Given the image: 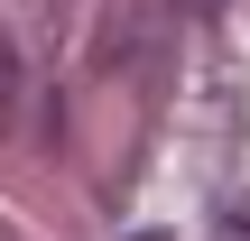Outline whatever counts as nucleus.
<instances>
[{
    "instance_id": "nucleus-1",
    "label": "nucleus",
    "mask_w": 250,
    "mask_h": 241,
    "mask_svg": "<svg viewBox=\"0 0 250 241\" xmlns=\"http://www.w3.org/2000/svg\"><path fill=\"white\" fill-rule=\"evenodd\" d=\"M9 111H19V56H9V37H0V130H9Z\"/></svg>"
},
{
    "instance_id": "nucleus-2",
    "label": "nucleus",
    "mask_w": 250,
    "mask_h": 241,
    "mask_svg": "<svg viewBox=\"0 0 250 241\" xmlns=\"http://www.w3.org/2000/svg\"><path fill=\"white\" fill-rule=\"evenodd\" d=\"M186 9H213V0H186Z\"/></svg>"
}]
</instances>
